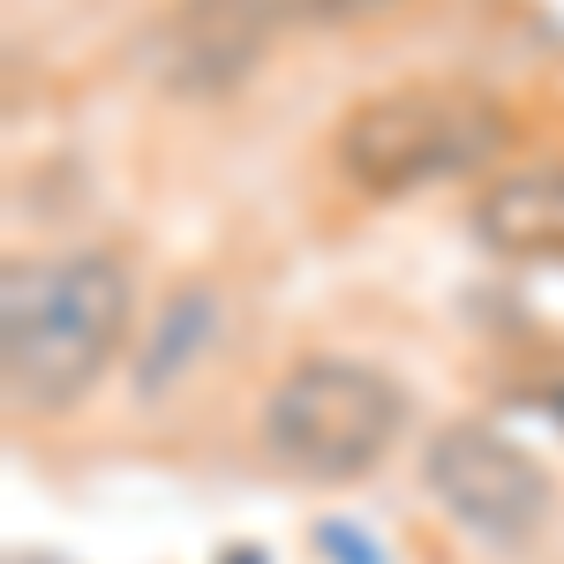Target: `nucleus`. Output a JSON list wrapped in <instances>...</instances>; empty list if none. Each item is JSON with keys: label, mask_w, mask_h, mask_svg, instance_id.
<instances>
[{"label": "nucleus", "mask_w": 564, "mask_h": 564, "mask_svg": "<svg viewBox=\"0 0 564 564\" xmlns=\"http://www.w3.org/2000/svg\"><path fill=\"white\" fill-rule=\"evenodd\" d=\"M212 332H218V294L212 286H181L174 302L159 308V324H151V347H143V361H135V391H143V399L174 391L181 377L204 361Z\"/></svg>", "instance_id": "obj_7"}, {"label": "nucleus", "mask_w": 564, "mask_h": 564, "mask_svg": "<svg viewBox=\"0 0 564 564\" xmlns=\"http://www.w3.org/2000/svg\"><path fill=\"white\" fill-rule=\"evenodd\" d=\"M467 226L512 263H564V159H527L475 188Z\"/></svg>", "instance_id": "obj_6"}, {"label": "nucleus", "mask_w": 564, "mask_h": 564, "mask_svg": "<svg viewBox=\"0 0 564 564\" xmlns=\"http://www.w3.org/2000/svg\"><path fill=\"white\" fill-rule=\"evenodd\" d=\"M391 8H406V0H286V15H302V23H332V31H347V23H377Z\"/></svg>", "instance_id": "obj_8"}, {"label": "nucleus", "mask_w": 564, "mask_h": 564, "mask_svg": "<svg viewBox=\"0 0 564 564\" xmlns=\"http://www.w3.org/2000/svg\"><path fill=\"white\" fill-rule=\"evenodd\" d=\"M406 430V391L354 354H308L263 391V444L302 481H361Z\"/></svg>", "instance_id": "obj_3"}, {"label": "nucleus", "mask_w": 564, "mask_h": 564, "mask_svg": "<svg viewBox=\"0 0 564 564\" xmlns=\"http://www.w3.org/2000/svg\"><path fill=\"white\" fill-rule=\"evenodd\" d=\"M505 143H512L505 98L475 84H391L347 106V121L332 129V166L369 196H414L497 166Z\"/></svg>", "instance_id": "obj_2"}, {"label": "nucleus", "mask_w": 564, "mask_h": 564, "mask_svg": "<svg viewBox=\"0 0 564 564\" xmlns=\"http://www.w3.org/2000/svg\"><path fill=\"white\" fill-rule=\"evenodd\" d=\"M279 23H286V0H166L135 61L166 98H226L263 68Z\"/></svg>", "instance_id": "obj_5"}, {"label": "nucleus", "mask_w": 564, "mask_h": 564, "mask_svg": "<svg viewBox=\"0 0 564 564\" xmlns=\"http://www.w3.org/2000/svg\"><path fill=\"white\" fill-rule=\"evenodd\" d=\"M422 489H430L475 542H489V550L534 542V534L550 527V505H557L550 467H542L534 452H520L512 436L481 430V422H452V430L430 436V452H422Z\"/></svg>", "instance_id": "obj_4"}, {"label": "nucleus", "mask_w": 564, "mask_h": 564, "mask_svg": "<svg viewBox=\"0 0 564 564\" xmlns=\"http://www.w3.org/2000/svg\"><path fill=\"white\" fill-rule=\"evenodd\" d=\"M135 286L106 249L15 257L0 279V391L15 414H68L129 347Z\"/></svg>", "instance_id": "obj_1"}]
</instances>
